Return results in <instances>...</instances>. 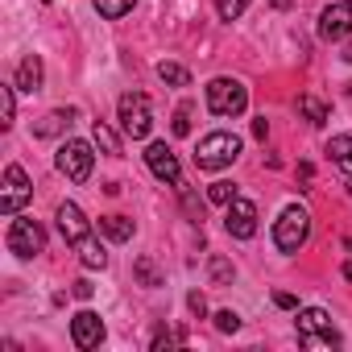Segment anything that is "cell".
Returning <instances> with one entry per match:
<instances>
[{
    "label": "cell",
    "mask_w": 352,
    "mask_h": 352,
    "mask_svg": "<svg viewBox=\"0 0 352 352\" xmlns=\"http://www.w3.org/2000/svg\"><path fill=\"white\" fill-rule=\"evenodd\" d=\"M241 157V137L236 133H208L204 141H199V149H195V166L199 170H224V166H232Z\"/></svg>",
    "instance_id": "cell-1"
},
{
    "label": "cell",
    "mask_w": 352,
    "mask_h": 352,
    "mask_svg": "<svg viewBox=\"0 0 352 352\" xmlns=\"http://www.w3.org/2000/svg\"><path fill=\"white\" fill-rule=\"evenodd\" d=\"M204 96H208V108H212L216 116H241V112L249 108V87H245L241 79H228V75L212 79V83L204 87Z\"/></svg>",
    "instance_id": "cell-2"
},
{
    "label": "cell",
    "mask_w": 352,
    "mask_h": 352,
    "mask_svg": "<svg viewBox=\"0 0 352 352\" xmlns=\"http://www.w3.org/2000/svg\"><path fill=\"white\" fill-rule=\"evenodd\" d=\"M307 236H311V216H307V208H298V204L282 208V216H278V224H274V245H278L282 253H298V249L307 245Z\"/></svg>",
    "instance_id": "cell-3"
},
{
    "label": "cell",
    "mask_w": 352,
    "mask_h": 352,
    "mask_svg": "<svg viewBox=\"0 0 352 352\" xmlns=\"http://www.w3.org/2000/svg\"><path fill=\"white\" fill-rule=\"evenodd\" d=\"M294 327H298V344H302V348H319V344H323V348H340V331L331 327L327 311H319V307L298 311Z\"/></svg>",
    "instance_id": "cell-4"
},
{
    "label": "cell",
    "mask_w": 352,
    "mask_h": 352,
    "mask_svg": "<svg viewBox=\"0 0 352 352\" xmlns=\"http://www.w3.org/2000/svg\"><path fill=\"white\" fill-rule=\"evenodd\" d=\"M116 116H120V129H124V137H133V141H145V137H149V129H153L149 96H141V91H129V96H120V104H116Z\"/></svg>",
    "instance_id": "cell-5"
},
{
    "label": "cell",
    "mask_w": 352,
    "mask_h": 352,
    "mask_svg": "<svg viewBox=\"0 0 352 352\" xmlns=\"http://www.w3.org/2000/svg\"><path fill=\"white\" fill-rule=\"evenodd\" d=\"M54 162H58V170L67 174L71 183H87V179H91V162H96V153H91L87 141H63Z\"/></svg>",
    "instance_id": "cell-6"
},
{
    "label": "cell",
    "mask_w": 352,
    "mask_h": 352,
    "mask_svg": "<svg viewBox=\"0 0 352 352\" xmlns=\"http://www.w3.org/2000/svg\"><path fill=\"white\" fill-rule=\"evenodd\" d=\"M34 199V187H30V174L13 162L5 170V191H0V216H17L25 204Z\"/></svg>",
    "instance_id": "cell-7"
},
{
    "label": "cell",
    "mask_w": 352,
    "mask_h": 352,
    "mask_svg": "<svg viewBox=\"0 0 352 352\" xmlns=\"http://www.w3.org/2000/svg\"><path fill=\"white\" fill-rule=\"evenodd\" d=\"M5 241H9V253H17L21 261L38 257V253L46 249V232H42V224H38V220H13Z\"/></svg>",
    "instance_id": "cell-8"
},
{
    "label": "cell",
    "mask_w": 352,
    "mask_h": 352,
    "mask_svg": "<svg viewBox=\"0 0 352 352\" xmlns=\"http://www.w3.org/2000/svg\"><path fill=\"white\" fill-rule=\"evenodd\" d=\"M224 228H228L232 241H253V236H257V204H249V199L236 195V199L224 208Z\"/></svg>",
    "instance_id": "cell-9"
},
{
    "label": "cell",
    "mask_w": 352,
    "mask_h": 352,
    "mask_svg": "<svg viewBox=\"0 0 352 352\" xmlns=\"http://www.w3.org/2000/svg\"><path fill=\"white\" fill-rule=\"evenodd\" d=\"M352 34V0H340V5H327L319 13V38L323 42H340Z\"/></svg>",
    "instance_id": "cell-10"
},
{
    "label": "cell",
    "mask_w": 352,
    "mask_h": 352,
    "mask_svg": "<svg viewBox=\"0 0 352 352\" xmlns=\"http://www.w3.org/2000/svg\"><path fill=\"white\" fill-rule=\"evenodd\" d=\"M145 166L157 174L162 183H170V187H179L183 183V170H179V157H174V149L166 145V141H153L149 149H145Z\"/></svg>",
    "instance_id": "cell-11"
},
{
    "label": "cell",
    "mask_w": 352,
    "mask_h": 352,
    "mask_svg": "<svg viewBox=\"0 0 352 352\" xmlns=\"http://www.w3.org/2000/svg\"><path fill=\"white\" fill-rule=\"evenodd\" d=\"M71 340H75V348H83V352L100 348V340H104V319H100L96 311H79V315L71 319Z\"/></svg>",
    "instance_id": "cell-12"
},
{
    "label": "cell",
    "mask_w": 352,
    "mask_h": 352,
    "mask_svg": "<svg viewBox=\"0 0 352 352\" xmlns=\"http://www.w3.org/2000/svg\"><path fill=\"white\" fill-rule=\"evenodd\" d=\"M54 220H58V232H63V241H67V245H75V241H83L87 232H96L79 204H63V208L54 212Z\"/></svg>",
    "instance_id": "cell-13"
},
{
    "label": "cell",
    "mask_w": 352,
    "mask_h": 352,
    "mask_svg": "<svg viewBox=\"0 0 352 352\" xmlns=\"http://www.w3.org/2000/svg\"><path fill=\"white\" fill-rule=\"evenodd\" d=\"M42 75H46V71H42V58H38V54H25V58L17 63V79H13V83H17V91L34 96V91H42Z\"/></svg>",
    "instance_id": "cell-14"
},
{
    "label": "cell",
    "mask_w": 352,
    "mask_h": 352,
    "mask_svg": "<svg viewBox=\"0 0 352 352\" xmlns=\"http://www.w3.org/2000/svg\"><path fill=\"white\" fill-rule=\"evenodd\" d=\"M75 253H79V261H83L87 270H104V265H108V249L100 245L96 232H87L83 241H75Z\"/></svg>",
    "instance_id": "cell-15"
},
{
    "label": "cell",
    "mask_w": 352,
    "mask_h": 352,
    "mask_svg": "<svg viewBox=\"0 0 352 352\" xmlns=\"http://www.w3.org/2000/svg\"><path fill=\"white\" fill-rule=\"evenodd\" d=\"M327 157H331V166H336V170H344L348 179H352V137H348V133L327 141Z\"/></svg>",
    "instance_id": "cell-16"
},
{
    "label": "cell",
    "mask_w": 352,
    "mask_h": 352,
    "mask_svg": "<svg viewBox=\"0 0 352 352\" xmlns=\"http://www.w3.org/2000/svg\"><path fill=\"white\" fill-rule=\"evenodd\" d=\"M71 116H75L71 108H54V112H46V116L34 124V137H58V133L71 124Z\"/></svg>",
    "instance_id": "cell-17"
},
{
    "label": "cell",
    "mask_w": 352,
    "mask_h": 352,
    "mask_svg": "<svg viewBox=\"0 0 352 352\" xmlns=\"http://www.w3.org/2000/svg\"><path fill=\"white\" fill-rule=\"evenodd\" d=\"M108 241H116V245H124V241H133V220L129 216H100V224H96Z\"/></svg>",
    "instance_id": "cell-18"
},
{
    "label": "cell",
    "mask_w": 352,
    "mask_h": 352,
    "mask_svg": "<svg viewBox=\"0 0 352 352\" xmlns=\"http://www.w3.org/2000/svg\"><path fill=\"white\" fill-rule=\"evenodd\" d=\"M17 120V83H0V129H13Z\"/></svg>",
    "instance_id": "cell-19"
},
{
    "label": "cell",
    "mask_w": 352,
    "mask_h": 352,
    "mask_svg": "<svg viewBox=\"0 0 352 352\" xmlns=\"http://www.w3.org/2000/svg\"><path fill=\"white\" fill-rule=\"evenodd\" d=\"M91 5H96V13H100L104 21H120L124 13H133L137 0H91Z\"/></svg>",
    "instance_id": "cell-20"
},
{
    "label": "cell",
    "mask_w": 352,
    "mask_h": 352,
    "mask_svg": "<svg viewBox=\"0 0 352 352\" xmlns=\"http://www.w3.org/2000/svg\"><path fill=\"white\" fill-rule=\"evenodd\" d=\"M91 137H96V145L108 153V157H120V137L104 124V120H96V129H91Z\"/></svg>",
    "instance_id": "cell-21"
},
{
    "label": "cell",
    "mask_w": 352,
    "mask_h": 352,
    "mask_svg": "<svg viewBox=\"0 0 352 352\" xmlns=\"http://www.w3.org/2000/svg\"><path fill=\"white\" fill-rule=\"evenodd\" d=\"M133 274H137V282H141V286H149V290H153V286H162V270L153 265V257H137V261H133Z\"/></svg>",
    "instance_id": "cell-22"
},
{
    "label": "cell",
    "mask_w": 352,
    "mask_h": 352,
    "mask_svg": "<svg viewBox=\"0 0 352 352\" xmlns=\"http://www.w3.org/2000/svg\"><path fill=\"white\" fill-rule=\"evenodd\" d=\"M208 278H212V286H232L236 270H232L228 257H212V261H208Z\"/></svg>",
    "instance_id": "cell-23"
},
{
    "label": "cell",
    "mask_w": 352,
    "mask_h": 352,
    "mask_svg": "<svg viewBox=\"0 0 352 352\" xmlns=\"http://www.w3.org/2000/svg\"><path fill=\"white\" fill-rule=\"evenodd\" d=\"M157 75H162V83H170V87H187V83H191V71L179 67V63H157Z\"/></svg>",
    "instance_id": "cell-24"
},
{
    "label": "cell",
    "mask_w": 352,
    "mask_h": 352,
    "mask_svg": "<svg viewBox=\"0 0 352 352\" xmlns=\"http://www.w3.org/2000/svg\"><path fill=\"white\" fill-rule=\"evenodd\" d=\"M298 112H302L311 124H323V120H327V104L315 100V96H298Z\"/></svg>",
    "instance_id": "cell-25"
},
{
    "label": "cell",
    "mask_w": 352,
    "mask_h": 352,
    "mask_svg": "<svg viewBox=\"0 0 352 352\" xmlns=\"http://www.w3.org/2000/svg\"><path fill=\"white\" fill-rule=\"evenodd\" d=\"M174 344H187V331H166V327H157L153 331V352H166V348H174Z\"/></svg>",
    "instance_id": "cell-26"
},
{
    "label": "cell",
    "mask_w": 352,
    "mask_h": 352,
    "mask_svg": "<svg viewBox=\"0 0 352 352\" xmlns=\"http://www.w3.org/2000/svg\"><path fill=\"white\" fill-rule=\"evenodd\" d=\"M208 199H212V204H220V208H228V204L236 199V183H224V179H220V183H212V187H208Z\"/></svg>",
    "instance_id": "cell-27"
},
{
    "label": "cell",
    "mask_w": 352,
    "mask_h": 352,
    "mask_svg": "<svg viewBox=\"0 0 352 352\" xmlns=\"http://www.w3.org/2000/svg\"><path fill=\"white\" fill-rule=\"evenodd\" d=\"M179 195H183V208H187V216H191V220L199 224V220H204V204L195 199V191H191L187 183H179Z\"/></svg>",
    "instance_id": "cell-28"
},
{
    "label": "cell",
    "mask_w": 352,
    "mask_h": 352,
    "mask_svg": "<svg viewBox=\"0 0 352 352\" xmlns=\"http://www.w3.org/2000/svg\"><path fill=\"white\" fill-rule=\"evenodd\" d=\"M216 9H220V17H224V21H236V17L249 9V0H216Z\"/></svg>",
    "instance_id": "cell-29"
},
{
    "label": "cell",
    "mask_w": 352,
    "mask_h": 352,
    "mask_svg": "<svg viewBox=\"0 0 352 352\" xmlns=\"http://www.w3.org/2000/svg\"><path fill=\"white\" fill-rule=\"evenodd\" d=\"M191 133V108L183 104L179 112H174V137H187Z\"/></svg>",
    "instance_id": "cell-30"
},
{
    "label": "cell",
    "mask_w": 352,
    "mask_h": 352,
    "mask_svg": "<svg viewBox=\"0 0 352 352\" xmlns=\"http://www.w3.org/2000/svg\"><path fill=\"white\" fill-rule=\"evenodd\" d=\"M216 327L228 336V331H236V327H241V315H236V311H216Z\"/></svg>",
    "instance_id": "cell-31"
},
{
    "label": "cell",
    "mask_w": 352,
    "mask_h": 352,
    "mask_svg": "<svg viewBox=\"0 0 352 352\" xmlns=\"http://www.w3.org/2000/svg\"><path fill=\"white\" fill-rule=\"evenodd\" d=\"M187 307H191V315H195V319H204V315H208V302H204V294H199V290H191V294H187Z\"/></svg>",
    "instance_id": "cell-32"
},
{
    "label": "cell",
    "mask_w": 352,
    "mask_h": 352,
    "mask_svg": "<svg viewBox=\"0 0 352 352\" xmlns=\"http://www.w3.org/2000/svg\"><path fill=\"white\" fill-rule=\"evenodd\" d=\"M71 294H75V298H83V302H87V298H91V294H96V286H91V282H87V278H79V282H75V286H71Z\"/></svg>",
    "instance_id": "cell-33"
},
{
    "label": "cell",
    "mask_w": 352,
    "mask_h": 352,
    "mask_svg": "<svg viewBox=\"0 0 352 352\" xmlns=\"http://www.w3.org/2000/svg\"><path fill=\"white\" fill-rule=\"evenodd\" d=\"M274 302H278L282 311H298V298H294V294H286V290H278V294H274Z\"/></svg>",
    "instance_id": "cell-34"
},
{
    "label": "cell",
    "mask_w": 352,
    "mask_h": 352,
    "mask_svg": "<svg viewBox=\"0 0 352 352\" xmlns=\"http://www.w3.org/2000/svg\"><path fill=\"white\" fill-rule=\"evenodd\" d=\"M253 133H257V137L265 141V133H270V124H265V116H261V120H253Z\"/></svg>",
    "instance_id": "cell-35"
},
{
    "label": "cell",
    "mask_w": 352,
    "mask_h": 352,
    "mask_svg": "<svg viewBox=\"0 0 352 352\" xmlns=\"http://www.w3.org/2000/svg\"><path fill=\"white\" fill-rule=\"evenodd\" d=\"M270 5H274V9H290V5H294V0H270Z\"/></svg>",
    "instance_id": "cell-36"
},
{
    "label": "cell",
    "mask_w": 352,
    "mask_h": 352,
    "mask_svg": "<svg viewBox=\"0 0 352 352\" xmlns=\"http://www.w3.org/2000/svg\"><path fill=\"white\" fill-rule=\"evenodd\" d=\"M344 278H348V282H352V261H348V265H344Z\"/></svg>",
    "instance_id": "cell-37"
},
{
    "label": "cell",
    "mask_w": 352,
    "mask_h": 352,
    "mask_svg": "<svg viewBox=\"0 0 352 352\" xmlns=\"http://www.w3.org/2000/svg\"><path fill=\"white\" fill-rule=\"evenodd\" d=\"M344 249H348V253H352V236H348V241H344Z\"/></svg>",
    "instance_id": "cell-38"
},
{
    "label": "cell",
    "mask_w": 352,
    "mask_h": 352,
    "mask_svg": "<svg viewBox=\"0 0 352 352\" xmlns=\"http://www.w3.org/2000/svg\"><path fill=\"white\" fill-rule=\"evenodd\" d=\"M348 191H352V183H348Z\"/></svg>",
    "instance_id": "cell-39"
}]
</instances>
